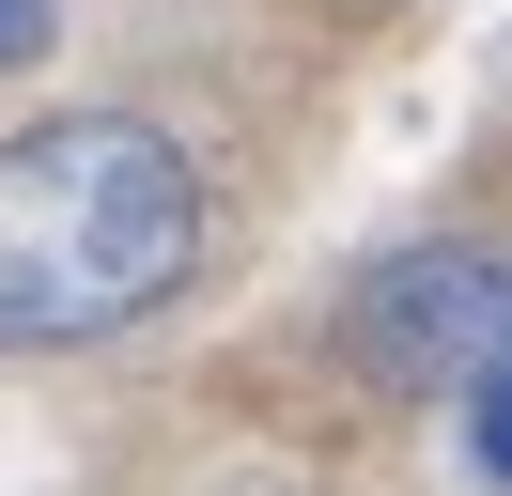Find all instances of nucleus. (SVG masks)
<instances>
[{
  "label": "nucleus",
  "instance_id": "obj_1",
  "mask_svg": "<svg viewBox=\"0 0 512 496\" xmlns=\"http://www.w3.org/2000/svg\"><path fill=\"white\" fill-rule=\"evenodd\" d=\"M202 264V171L140 109H63L0 140V357L125 341Z\"/></svg>",
  "mask_w": 512,
  "mask_h": 496
},
{
  "label": "nucleus",
  "instance_id": "obj_2",
  "mask_svg": "<svg viewBox=\"0 0 512 496\" xmlns=\"http://www.w3.org/2000/svg\"><path fill=\"white\" fill-rule=\"evenodd\" d=\"M512 341V248H388L342 295V357L373 388H466Z\"/></svg>",
  "mask_w": 512,
  "mask_h": 496
},
{
  "label": "nucleus",
  "instance_id": "obj_3",
  "mask_svg": "<svg viewBox=\"0 0 512 496\" xmlns=\"http://www.w3.org/2000/svg\"><path fill=\"white\" fill-rule=\"evenodd\" d=\"M466 434H481V465L512 481V341H497V357L466 372Z\"/></svg>",
  "mask_w": 512,
  "mask_h": 496
},
{
  "label": "nucleus",
  "instance_id": "obj_4",
  "mask_svg": "<svg viewBox=\"0 0 512 496\" xmlns=\"http://www.w3.org/2000/svg\"><path fill=\"white\" fill-rule=\"evenodd\" d=\"M47 31H63V0H0V78H16V62H32Z\"/></svg>",
  "mask_w": 512,
  "mask_h": 496
}]
</instances>
